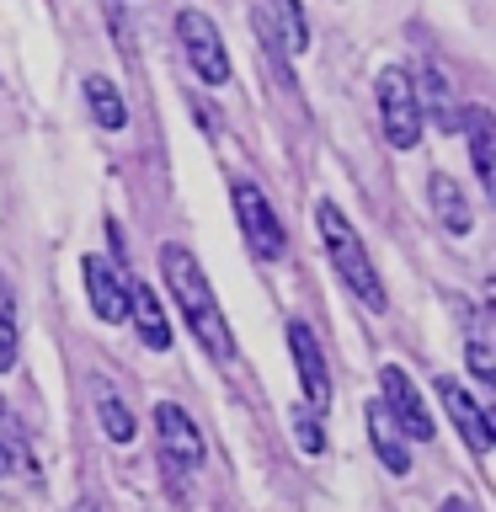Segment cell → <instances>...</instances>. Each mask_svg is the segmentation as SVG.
Listing matches in <instances>:
<instances>
[{"label":"cell","mask_w":496,"mask_h":512,"mask_svg":"<svg viewBox=\"0 0 496 512\" xmlns=\"http://www.w3.org/2000/svg\"><path fill=\"white\" fill-rule=\"evenodd\" d=\"M411 86H416V107H422V123L432 118V123L443 128V134H459V107L448 102V80L432 70V64H427L422 75H411Z\"/></svg>","instance_id":"9a60e30c"},{"label":"cell","mask_w":496,"mask_h":512,"mask_svg":"<svg viewBox=\"0 0 496 512\" xmlns=\"http://www.w3.org/2000/svg\"><path fill=\"white\" fill-rule=\"evenodd\" d=\"M427 198H432V214H438V224H443L448 235H470L475 208H470V198H464V187L454 182V176H448V171H432Z\"/></svg>","instance_id":"5bb4252c"},{"label":"cell","mask_w":496,"mask_h":512,"mask_svg":"<svg viewBox=\"0 0 496 512\" xmlns=\"http://www.w3.org/2000/svg\"><path fill=\"white\" fill-rule=\"evenodd\" d=\"M464 358H470V374L480 384H496V358H491V336L486 331H470V342H464Z\"/></svg>","instance_id":"ffe728a7"},{"label":"cell","mask_w":496,"mask_h":512,"mask_svg":"<svg viewBox=\"0 0 496 512\" xmlns=\"http://www.w3.org/2000/svg\"><path fill=\"white\" fill-rule=\"evenodd\" d=\"M230 203H235V224H240V235H246V246L256 262H278L283 246H288V235H283V219H278V208L267 203V192L251 182V176H235L230 182Z\"/></svg>","instance_id":"277c9868"},{"label":"cell","mask_w":496,"mask_h":512,"mask_svg":"<svg viewBox=\"0 0 496 512\" xmlns=\"http://www.w3.org/2000/svg\"><path fill=\"white\" fill-rule=\"evenodd\" d=\"M96 422H102V432H107L112 443H134V432H139L134 427V411H128L123 400L107 390V384H96Z\"/></svg>","instance_id":"e0dca14e"},{"label":"cell","mask_w":496,"mask_h":512,"mask_svg":"<svg viewBox=\"0 0 496 512\" xmlns=\"http://www.w3.org/2000/svg\"><path fill=\"white\" fill-rule=\"evenodd\" d=\"M443 512H480V507L470 502V496H448V502H443Z\"/></svg>","instance_id":"7402d4cb"},{"label":"cell","mask_w":496,"mask_h":512,"mask_svg":"<svg viewBox=\"0 0 496 512\" xmlns=\"http://www.w3.org/2000/svg\"><path fill=\"white\" fill-rule=\"evenodd\" d=\"M374 102H379V128H384V144L390 150H416L422 144V107H416V86H411V70H379L374 80Z\"/></svg>","instance_id":"3957f363"},{"label":"cell","mask_w":496,"mask_h":512,"mask_svg":"<svg viewBox=\"0 0 496 512\" xmlns=\"http://www.w3.org/2000/svg\"><path fill=\"white\" fill-rule=\"evenodd\" d=\"M80 91H86V107L96 128H107V134H118V128H128V107H123V91L112 86L107 75H86L80 80Z\"/></svg>","instance_id":"2e32d148"},{"label":"cell","mask_w":496,"mask_h":512,"mask_svg":"<svg viewBox=\"0 0 496 512\" xmlns=\"http://www.w3.org/2000/svg\"><path fill=\"white\" fill-rule=\"evenodd\" d=\"M128 320L139 326V342L150 352H166L171 347V320H166V304L155 299L150 283L128 278Z\"/></svg>","instance_id":"7c38bea8"},{"label":"cell","mask_w":496,"mask_h":512,"mask_svg":"<svg viewBox=\"0 0 496 512\" xmlns=\"http://www.w3.org/2000/svg\"><path fill=\"white\" fill-rule=\"evenodd\" d=\"M363 427H368V443H374V454H379L384 470H390V475H411V443L400 438V427L390 422V411H384L379 400L363 411Z\"/></svg>","instance_id":"4fadbf2b"},{"label":"cell","mask_w":496,"mask_h":512,"mask_svg":"<svg viewBox=\"0 0 496 512\" xmlns=\"http://www.w3.org/2000/svg\"><path fill=\"white\" fill-rule=\"evenodd\" d=\"M459 134L470 139L475 182L491 192V187H496V118H491V107H464V112H459Z\"/></svg>","instance_id":"8fae6325"},{"label":"cell","mask_w":496,"mask_h":512,"mask_svg":"<svg viewBox=\"0 0 496 512\" xmlns=\"http://www.w3.org/2000/svg\"><path fill=\"white\" fill-rule=\"evenodd\" d=\"M379 406L390 411V422L400 427V438H406V443H432V438H438V422H432L427 400L411 384L406 368H395V363L379 368Z\"/></svg>","instance_id":"52a82bcc"},{"label":"cell","mask_w":496,"mask_h":512,"mask_svg":"<svg viewBox=\"0 0 496 512\" xmlns=\"http://www.w3.org/2000/svg\"><path fill=\"white\" fill-rule=\"evenodd\" d=\"M315 235H320V246H326V256H331L336 278H342V283L352 288V299H358L368 315H384V310H390V294H384L379 267L368 262V246L358 240V230L347 224L342 208L326 203V198L315 203Z\"/></svg>","instance_id":"7a4b0ae2"},{"label":"cell","mask_w":496,"mask_h":512,"mask_svg":"<svg viewBox=\"0 0 496 512\" xmlns=\"http://www.w3.org/2000/svg\"><path fill=\"white\" fill-rule=\"evenodd\" d=\"M16 352H22V336H16V299H11L6 278H0V374L16 368Z\"/></svg>","instance_id":"d6986e66"},{"label":"cell","mask_w":496,"mask_h":512,"mask_svg":"<svg viewBox=\"0 0 496 512\" xmlns=\"http://www.w3.org/2000/svg\"><path fill=\"white\" fill-rule=\"evenodd\" d=\"M288 352H294V368L304 384V406L326 411L331 406V368H326V352H320L315 331L304 320H288Z\"/></svg>","instance_id":"ba28073f"},{"label":"cell","mask_w":496,"mask_h":512,"mask_svg":"<svg viewBox=\"0 0 496 512\" xmlns=\"http://www.w3.org/2000/svg\"><path fill=\"white\" fill-rule=\"evenodd\" d=\"M6 475H16V454H11L6 443H0V480H6Z\"/></svg>","instance_id":"603a6c76"},{"label":"cell","mask_w":496,"mask_h":512,"mask_svg":"<svg viewBox=\"0 0 496 512\" xmlns=\"http://www.w3.org/2000/svg\"><path fill=\"white\" fill-rule=\"evenodd\" d=\"M155 454L171 480H187L203 464V432L176 400H160L155 406Z\"/></svg>","instance_id":"5b68a950"},{"label":"cell","mask_w":496,"mask_h":512,"mask_svg":"<svg viewBox=\"0 0 496 512\" xmlns=\"http://www.w3.org/2000/svg\"><path fill=\"white\" fill-rule=\"evenodd\" d=\"M160 278H166V294L176 299V310H182L192 336L203 342V352L214 363H230L235 336H230V320H224L214 288H208V272L198 267V256L187 246H176V240H166V246H160Z\"/></svg>","instance_id":"6da1fadb"},{"label":"cell","mask_w":496,"mask_h":512,"mask_svg":"<svg viewBox=\"0 0 496 512\" xmlns=\"http://www.w3.org/2000/svg\"><path fill=\"white\" fill-rule=\"evenodd\" d=\"M288 427H294V443H299V454H326V427H320V411L315 406H299L288 411Z\"/></svg>","instance_id":"ac0fdd59"},{"label":"cell","mask_w":496,"mask_h":512,"mask_svg":"<svg viewBox=\"0 0 496 512\" xmlns=\"http://www.w3.org/2000/svg\"><path fill=\"white\" fill-rule=\"evenodd\" d=\"M176 38H182V54H187L192 75H198L203 86H230V54H224L214 16L198 11V6L176 11Z\"/></svg>","instance_id":"8992f818"},{"label":"cell","mask_w":496,"mask_h":512,"mask_svg":"<svg viewBox=\"0 0 496 512\" xmlns=\"http://www.w3.org/2000/svg\"><path fill=\"white\" fill-rule=\"evenodd\" d=\"M438 400H443V411L454 416V427H459V438L470 443V454L486 459L491 443H496V432H491V416L480 411V400L464 390L459 379H438Z\"/></svg>","instance_id":"30bf717a"},{"label":"cell","mask_w":496,"mask_h":512,"mask_svg":"<svg viewBox=\"0 0 496 512\" xmlns=\"http://www.w3.org/2000/svg\"><path fill=\"white\" fill-rule=\"evenodd\" d=\"M278 6H283V22H288V48H294V54H304V48H310V27H304L299 0H278Z\"/></svg>","instance_id":"44dd1931"},{"label":"cell","mask_w":496,"mask_h":512,"mask_svg":"<svg viewBox=\"0 0 496 512\" xmlns=\"http://www.w3.org/2000/svg\"><path fill=\"white\" fill-rule=\"evenodd\" d=\"M86 299H91V315L118 326L128 320V267L107 262V256H86Z\"/></svg>","instance_id":"9c48e42d"}]
</instances>
